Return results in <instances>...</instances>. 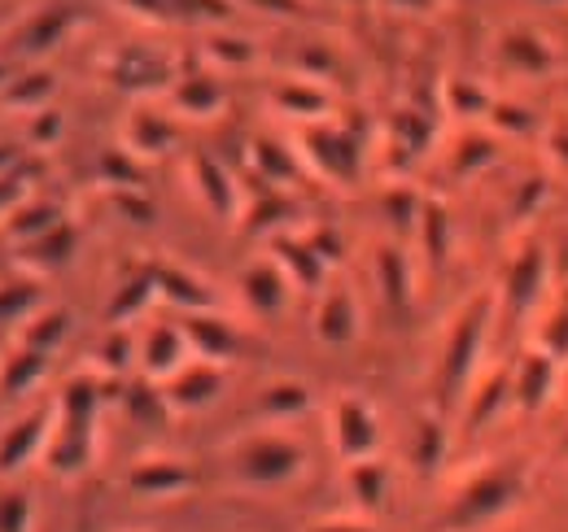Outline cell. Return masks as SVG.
I'll list each match as a JSON object with an SVG mask.
<instances>
[{
    "label": "cell",
    "instance_id": "83f0119b",
    "mask_svg": "<svg viewBox=\"0 0 568 532\" xmlns=\"http://www.w3.org/2000/svg\"><path fill=\"white\" fill-rule=\"evenodd\" d=\"M40 310V288L18 279V284H0V328H22L31 315Z\"/></svg>",
    "mask_w": 568,
    "mask_h": 532
},
{
    "label": "cell",
    "instance_id": "ee69618b",
    "mask_svg": "<svg viewBox=\"0 0 568 532\" xmlns=\"http://www.w3.org/2000/svg\"><path fill=\"white\" fill-rule=\"evenodd\" d=\"M9 79H13V66H9V58H0V92L9 88Z\"/></svg>",
    "mask_w": 568,
    "mask_h": 532
},
{
    "label": "cell",
    "instance_id": "4dcf8cb0",
    "mask_svg": "<svg viewBox=\"0 0 568 532\" xmlns=\"http://www.w3.org/2000/svg\"><path fill=\"white\" fill-rule=\"evenodd\" d=\"M158 297V284H153V275H144V279H132L119 297H114V306H110V324H123V319H132V315H141L144 306Z\"/></svg>",
    "mask_w": 568,
    "mask_h": 532
},
{
    "label": "cell",
    "instance_id": "1f68e13d",
    "mask_svg": "<svg viewBox=\"0 0 568 532\" xmlns=\"http://www.w3.org/2000/svg\"><path fill=\"white\" fill-rule=\"evenodd\" d=\"M36 529V507L22 489L0 493V532H31Z\"/></svg>",
    "mask_w": 568,
    "mask_h": 532
},
{
    "label": "cell",
    "instance_id": "f35d334b",
    "mask_svg": "<svg viewBox=\"0 0 568 532\" xmlns=\"http://www.w3.org/2000/svg\"><path fill=\"white\" fill-rule=\"evenodd\" d=\"M171 9L202 13V18H227V0H171Z\"/></svg>",
    "mask_w": 568,
    "mask_h": 532
},
{
    "label": "cell",
    "instance_id": "d6a6232c",
    "mask_svg": "<svg viewBox=\"0 0 568 532\" xmlns=\"http://www.w3.org/2000/svg\"><path fill=\"white\" fill-rule=\"evenodd\" d=\"M503 53H507V62H516V66H525V70H542L547 62H551L547 44L534 40V35H507Z\"/></svg>",
    "mask_w": 568,
    "mask_h": 532
},
{
    "label": "cell",
    "instance_id": "277c9868",
    "mask_svg": "<svg viewBox=\"0 0 568 532\" xmlns=\"http://www.w3.org/2000/svg\"><path fill=\"white\" fill-rule=\"evenodd\" d=\"M53 419L58 415L36 410V415H27V419H18L0 432V475H18L27 463L44 459L49 437H53Z\"/></svg>",
    "mask_w": 568,
    "mask_h": 532
},
{
    "label": "cell",
    "instance_id": "7c38bea8",
    "mask_svg": "<svg viewBox=\"0 0 568 532\" xmlns=\"http://www.w3.org/2000/svg\"><path fill=\"white\" fill-rule=\"evenodd\" d=\"M241 288L258 315H281L284 301H288V275L281 270V263H254L245 270Z\"/></svg>",
    "mask_w": 568,
    "mask_h": 532
},
{
    "label": "cell",
    "instance_id": "484cf974",
    "mask_svg": "<svg viewBox=\"0 0 568 532\" xmlns=\"http://www.w3.org/2000/svg\"><path fill=\"white\" fill-rule=\"evenodd\" d=\"M276 254H281V270H288V279H297V284H306V288H315V284L324 279V266L328 263L315 254L311 241H281Z\"/></svg>",
    "mask_w": 568,
    "mask_h": 532
},
{
    "label": "cell",
    "instance_id": "8fae6325",
    "mask_svg": "<svg viewBox=\"0 0 568 532\" xmlns=\"http://www.w3.org/2000/svg\"><path fill=\"white\" fill-rule=\"evenodd\" d=\"M315 336L324 345H351L358 336V306L351 288H328L315 310Z\"/></svg>",
    "mask_w": 568,
    "mask_h": 532
},
{
    "label": "cell",
    "instance_id": "44dd1931",
    "mask_svg": "<svg viewBox=\"0 0 568 532\" xmlns=\"http://www.w3.org/2000/svg\"><path fill=\"white\" fill-rule=\"evenodd\" d=\"M258 410H263L272 423H288V419H297V415L311 410V389L297 385V380H276V385H267V389L258 393Z\"/></svg>",
    "mask_w": 568,
    "mask_h": 532
},
{
    "label": "cell",
    "instance_id": "d590c367",
    "mask_svg": "<svg viewBox=\"0 0 568 532\" xmlns=\"http://www.w3.org/2000/svg\"><path fill=\"white\" fill-rule=\"evenodd\" d=\"M128 362H132V336L119 332L105 340V349H101V367L105 371H128Z\"/></svg>",
    "mask_w": 568,
    "mask_h": 532
},
{
    "label": "cell",
    "instance_id": "7a4b0ae2",
    "mask_svg": "<svg viewBox=\"0 0 568 532\" xmlns=\"http://www.w3.org/2000/svg\"><path fill=\"white\" fill-rule=\"evenodd\" d=\"M529 489V475L520 467H490L481 471L459 498H455V511H450V529L468 532L481 529V524H495L498 515H507Z\"/></svg>",
    "mask_w": 568,
    "mask_h": 532
},
{
    "label": "cell",
    "instance_id": "ffe728a7",
    "mask_svg": "<svg viewBox=\"0 0 568 532\" xmlns=\"http://www.w3.org/2000/svg\"><path fill=\"white\" fill-rule=\"evenodd\" d=\"M71 332V315L67 310H36L22 328H18V345H27V349H40V354H53L62 340Z\"/></svg>",
    "mask_w": 568,
    "mask_h": 532
},
{
    "label": "cell",
    "instance_id": "603a6c76",
    "mask_svg": "<svg viewBox=\"0 0 568 532\" xmlns=\"http://www.w3.org/2000/svg\"><path fill=\"white\" fill-rule=\"evenodd\" d=\"M551 380H556V371H551V358H542V354H529L525 362H520V371H516V401L525 406V410H538L542 401L551 398Z\"/></svg>",
    "mask_w": 568,
    "mask_h": 532
},
{
    "label": "cell",
    "instance_id": "e0dca14e",
    "mask_svg": "<svg viewBox=\"0 0 568 532\" xmlns=\"http://www.w3.org/2000/svg\"><path fill=\"white\" fill-rule=\"evenodd\" d=\"M346 484L363 511H381L389 502V467L381 459H363V463H346Z\"/></svg>",
    "mask_w": 568,
    "mask_h": 532
},
{
    "label": "cell",
    "instance_id": "b9f144b4",
    "mask_svg": "<svg viewBox=\"0 0 568 532\" xmlns=\"http://www.w3.org/2000/svg\"><path fill=\"white\" fill-rule=\"evenodd\" d=\"M258 4H267L272 13H297V0H258Z\"/></svg>",
    "mask_w": 568,
    "mask_h": 532
},
{
    "label": "cell",
    "instance_id": "9a60e30c",
    "mask_svg": "<svg viewBox=\"0 0 568 532\" xmlns=\"http://www.w3.org/2000/svg\"><path fill=\"white\" fill-rule=\"evenodd\" d=\"M175 123L166 119V114H153V110H136L132 119H128V153H136V157H158V153H166L171 144H175Z\"/></svg>",
    "mask_w": 568,
    "mask_h": 532
},
{
    "label": "cell",
    "instance_id": "4316f807",
    "mask_svg": "<svg viewBox=\"0 0 568 532\" xmlns=\"http://www.w3.org/2000/svg\"><path fill=\"white\" fill-rule=\"evenodd\" d=\"M276 110L284 114H297V119H320L328 110V96L315 88V83H302V79H284L276 88Z\"/></svg>",
    "mask_w": 568,
    "mask_h": 532
},
{
    "label": "cell",
    "instance_id": "7bdbcfd3",
    "mask_svg": "<svg viewBox=\"0 0 568 532\" xmlns=\"http://www.w3.org/2000/svg\"><path fill=\"white\" fill-rule=\"evenodd\" d=\"M389 4H394V9H428L433 0H389Z\"/></svg>",
    "mask_w": 568,
    "mask_h": 532
},
{
    "label": "cell",
    "instance_id": "cb8c5ba5",
    "mask_svg": "<svg viewBox=\"0 0 568 532\" xmlns=\"http://www.w3.org/2000/svg\"><path fill=\"white\" fill-rule=\"evenodd\" d=\"M477 340H481V319H477V315H468V319L459 324V332L450 336V345H446V380H450L455 389H459V385L468 380V371H473Z\"/></svg>",
    "mask_w": 568,
    "mask_h": 532
},
{
    "label": "cell",
    "instance_id": "74e56055",
    "mask_svg": "<svg viewBox=\"0 0 568 532\" xmlns=\"http://www.w3.org/2000/svg\"><path fill=\"white\" fill-rule=\"evenodd\" d=\"M123 9H132L136 18H149V22H166L171 18V0H119Z\"/></svg>",
    "mask_w": 568,
    "mask_h": 532
},
{
    "label": "cell",
    "instance_id": "30bf717a",
    "mask_svg": "<svg viewBox=\"0 0 568 532\" xmlns=\"http://www.w3.org/2000/svg\"><path fill=\"white\" fill-rule=\"evenodd\" d=\"M180 328H184V336H189L193 358H202V362H219V367H223V362L236 354V332H232V324H223L214 310L189 315Z\"/></svg>",
    "mask_w": 568,
    "mask_h": 532
},
{
    "label": "cell",
    "instance_id": "2e32d148",
    "mask_svg": "<svg viewBox=\"0 0 568 532\" xmlns=\"http://www.w3.org/2000/svg\"><path fill=\"white\" fill-rule=\"evenodd\" d=\"M153 284H158V293H162L166 301L189 306V315H197V310H214V297L206 293V284H202L197 275L180 270V266H158V270H153Z\"/></svg>",
    "mask_w": 568,
    "mask_h": 532
},
{
    "label": "cell",
    "instance_id": "e575fe53",
    "mask_svg": "<svg viewBox=\"0 0 568 532\" xmlns=\"http://www.w3.org/2000/svg\"><path fill=\"white\" fill-rule=\"evenodd\" d=\"M211 58H219L223 66H245V62H254V44L241 35H214Z\"/></svg>",
    "mask_w": 568,
    "mask_h": 532
},
{
    "label": "cell",
    "instance_id": "4fadbf2b",
    "mask_svg": "<svg viewBox=\"0 0 568 532\" xmlns=\"http://www.w3.org/2000/svg\"><path fill=\"white\" fill-rule=\"evenodd\" d=\"M44 376H49V354L18 345V349L0 362V393H4V398H22V393H31Z\"/></svg>",
    "mask_w": 568,
    "mask_h": 532
},
{
    "label": "cell",
    "instance_id": "7402d4cb",
    "mask_svg": "<svg viewBox=\"0 0 568 532\" xmlns=\"http://www.w3.org/2000/svg\"><path fill=\"white\" fill-rule=\"evenodd\" d=\"M193 180H197V193L206 197L214 214H232L236 209V188H232V180H227V171L206 157V153H197L193 157Z\"/></svg>",
    "mask_w": 568,
    "mask_h": 532
},
{
    "label": "cell",
    "instance_id": "5b68a950",
    "mask_svg": "<svg viewBox=\"0 0 568 532\" xmlns=\"http://www.w3.org/2000/svg\"><path fill=\"white\" fill-rule=\"evenodd\" d=\"M197 484V471L184 463V459H141V463L128 471V489L136 493V498H153V502H162V498H180V493H189Z\"/></svg>",
    "mask_w": 568,
    "mask_h": 532
},
{
    "label": "cell",
    "instance_id": "ab89813d",
    "mask_svg": "<svg viewBox=\"0 0 568 532\" xmlns=\"http://www.w3.org/2000/svg\"><path fill=\"white\" fill-rule=\"evenodd\" d=\"M311 532H376V524H367V520H328V524H315Z\"/></svg>",
    "mask_w": 568,
    "mask_h": 532
},
{
    "label": "cell",
    "instance_id": "d4e9b609",
    "mask_svg": "<svg viewBox=\"0 0 568 532\" xmlns=\"http://www.w3.org/2000/svg\"><path fill=\"white\" fill-rule=\"evenodd\" d=\"M175 105L184 114H193V119H211V114H219V105H223V83L211 79V74H193V79H184L175 88Z\"/></svg>",
    "mask_w": 568,
    "mask_h": 532
},
{
    "label": "cell",
    "instance_id": "d6986e66",
    "mask_svg": "<svg viewBox=\"0 0 568 532\" xmlns=\"http://www.w3.org/2000/svg\"><path fill=\"white\" fill-rule=\"evenodd\" d=\"M114 83H123V88H158V83H166V62L162 58H153V53H144V49H128V53H119L114 58Z\"/></svg>",
    "mask_w": 568,
    "mask_h": 532
},
{
    "label": "cell",
    "instance_id": "f546056e",
    "mask_svg": "<svg viewBox=\"0 0 568 532\" xmlns=\"http://www.w3.org/2000/svg\"><path fill=\"white\" fill-rule=\"evenodd\" d=\"M442 454H446V432H442V423L425 415L420 423H416V446H412V463L420 467V471H433V467L442 463Z\"/></svg>",
    "mask_w": 568,
    "mask_h": 532
},
{
    "label": "cell",
    "instance_id": "ba28073f",
    "mask_svg": "<svg viewBox=\"0 0 568 532\" xmlns=\"http://www.w3.org/2000/svg\"><path fill=\"white\" fill-rule=\"evenodd\" d=\"M44 463H49L53 475H62V480H71V475H79V471H88V463H92V428L53 419V437H49Z\"/></svg>",
    "mask_w": 568,
    "mask_h": 532
},
{
    "label": "cell",
    "instance_id": "5bb4252c",
    "mask_svg": "<svg viewBox=\"0 0 568 532\" xmlns=\"http://www.w3.org/2000/svg\"><path fill=\"white\" fill-rule=\"evenodd\" d=\"M53 92H58V74H53V70H27V74H13L0 96H4L9 110H22V114L31 119V114L49 110Z\"/></svg>",
    "mask_w": 568,
    "mask_h": 532
},
{
    "label": "cell",
    "instance_id": "8d00e7d4",
    "mask_svg": "<svg viewBox=\"0 0 568 532\" xmlns=\"http://www.w3.org/2000/svg\"><path fill=\"white\" fill-rule=\"evenodd\" d=\"M58 135H62V114H58V110L31 114V144H53Z\"/></svg>",
    "mask_w": 568,
    "mask_h": 532
},
{
    "label": "cell",
    "instance_id": "f1b7e54d",
    "mask_svg": "<svg viewBox=\"0 0 568 532\" xmlns=\"http://www.w3.org/2000/svg\"><path fill=\"white\" fill-rule=\"evenodd\" d=\"M27 249V263L36 266H62L71 263L74 254V227L71 223H62V227H53L49 236H40V241H31V245H22Z\"/></svg>",
    "mask_w": 568,
    "mask_h": 532
},
{
    "label": "cell",
    "instance_id": "52a82bcc",
    "mask_svg": "<svg viewBox=\"0 0 568 532\" xmlns=\"http://www.w3.org/2000/svg\"><path fill=\"white\" fill-rule=\"evenodd\" d=\"M71 22H74V13L67 4H44V9H36V13L18 27L9 53H18V58H40V53H49V49L62 44V35L71 31Z\"/></svg>",
    "mask_w": 568,
    "mask_h": 532
},
{
    "label": "cell",
    "instance_id": "836d02e7",
    "mask_svg": "<svg viewBox=\"0 0 568 532\" xmlns=\"http://www.w3.org/2000/svg\"><path fill=\"white\" fill-rule=\"evenodd\" d=\"M381 284H385V297L389 301H407V263L394 249L381 254Z\"/></svg>",
    "mask_w": 568,
    "mask_h": 532
},
{
    "label": "cell",
    "instance_id": "ac0fdd59",
    "mask_svg": "<svg viewBox=\"0 0 568 532\" xmlns=\"http://www.w3.org/2000/svg\"><path fill=\"white\" fill-rule=\"evenodd\" d=\"M62 223H67V218H62L58 205H49V201H22V205L9 214V236H13L18 245H31V241L49 236V232L62 227Z\"/></svg>",
    "mask_w": 568,
    "mask_h": 532
},
{
    "label": "cell",
    "instance_id": "60d3db41",
    "mask_svg": "<svg viewBox=\"0 0 568 532\" xmlns=\"http://www.w3.org/2000/svg\"><path fill=\"white\" fill-rule=\"evenodd\" d=\"M18 171V149L13 144H0V180Z\"/></svg>",
    "mask_w": 568,
    "mask_h": 532
},
{
    "label": "cell",
    "instance_id": "8992f818",
    "mask_svg": "<svg viewBox=\"0 0 568 532\" xmlns=\"http://www.w3.org/2000/svg\"><path fill=\"white\" fill-rule=\"evenodd\" d=\"M219 393H223V367L202 362V358H193L184 371H175L162 389L171 410H206L211 401H219Z\"/></svg>",
    "mask_w": 568,
    "mask_h": 532
},
{
    "label": "cell",
    "instance_id": "6da1fadb",
    "mask_svg": "<svg viewBox=\"0 0 568 532\" xmlns=\"http://www.w3.org/2000/svg\"><path fill=\"white\" fill-rule=\"evenodd\" d=\"M232 471L250 489H281L306 471V450L284 432H258L232 450Z\"/></svg>",
    "mask_w": 568,
    "mask_h": 532
},
{
    "label": "cell",
    "instance_id": "9c48e42d",
    "mask_svg": "<svg viewBox=\"0 0 568 532\" xmlns=\"http://www.w3.org/2000/svg\"><path fill=\"white\" fill-rule=\"evenodd\" d=\"M193 362L189 336L184 328H153L141 345V367L149 380H171L175 371H184Z\"/></svg>",
    "mask_w": 568,
    "mask_h": 532
},
{
    "label": "cell",
    "instance_id": "3957f363",
    "mask_svg": "<svg viewBox=\"0 0 568 532\" xmlns=\"http://www.w3.org/2000/svg\"><path fill=\"white\" fill-rule=\"evenodd\" d=\"M333 446L346 463H363V459H376V446H381V423H376V410L363 398L346 393V398L333 401Z\"/></svg>",
    "mask_w": 568,
    "mask_h": 532
}]
</instances>
